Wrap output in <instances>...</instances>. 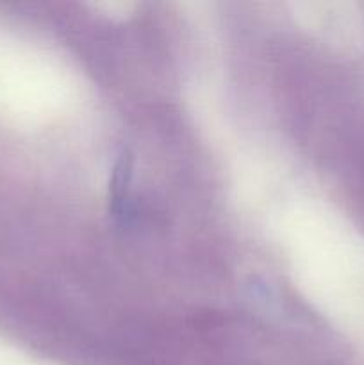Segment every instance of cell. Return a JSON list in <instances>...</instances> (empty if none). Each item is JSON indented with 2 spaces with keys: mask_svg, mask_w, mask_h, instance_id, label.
Wrapping results in <instances>:
<instances>
[]
</instances>
